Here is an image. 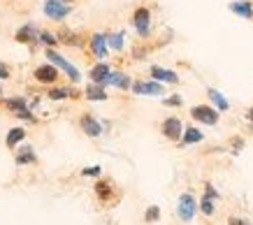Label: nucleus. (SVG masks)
<instances>
[{
  "label": "nucleus",
  "instance_id": "f257e3e1",
  "mask_svg": "<svg viewBox=\"0 0 253 225\" xmlns=\"http://www.w3.org/2000/svg\"><path fill=\"white\" fill-rule=\"evenodd\" d=\"M198 211H200V202L195 200V195L191 190L179 195V200H176V216H179L181 223H191Z\"/></svg>",
  "mask_w": 253,
  "mask_h": 225
},
{
  "label": "nucleus",
  "instance_id": "f03ea898",
  "mask_svg": "<svg viewBox=\"0 0 253 225\" xmlns=\"http://www.w3.org/2000/svg\"><path fill=\"white\" fill-rule=\"evenodd\" d=\"M44 56H46V58H49L51 63H54L58 70L65 72V77H68L70 81H72V84H79V81H82V72H79L77 68H75V65H72L70 61H65V58H63V56L58 54V51H56V49H46Z\"/></svg>",
  "mask_w": 253,
  "mask_h": 225
},
{
  "label": "nucleus",
  "instance_id": "7ed1b4c3",
  "mask_svg": "<svg viewBox=\"0 0 253 225\" xmlns=\"http://www.w3.org/2000/svg\"><path fill=\"white\" fill-rule=\"evenodd\" d=\"M191 116H193V121H198L202 125H216L218 118H221V112L214 105H193Z\"/></svg>",
  "mask_w": 253,
  "mask_h": 225
},
{
  "label": "nucleus",
  "instance_id": "20e7f679",
  "mask_svg": "<svg viewBox=\"0 0 253 225\" xmlns=\"http://www.w3.org/2000/svg\"><path fill=\"white\" fill-rule=\"evenodd\" d=\"M132 26L137 31L139 38H149L151 35V9L149 7H137L132 12Z\"/></svg>",
  "mask_w": 253,
  "mask_h": 225
},
{
  "label": "nucleus",
  "instance_id": "39448f33",
  "mask_svg": "<svg viewBox=\"0 0 253 225\" xmlns=\"http://www.w3.org/2000/svg\"><path fill=\"white\" fill-rule=\"evenodd\" d=\"M184 123H181V118L176 116H168L165 121L161 123V132L163 137L169 142H181V137H184Z\"/></svg>",
  "mask_w": 253,
  "mask_h": 225
},
{
  "label": "nucleus",
  "instance_id": "423d86ee",
  "mask_svg": "<svg viewBox=\"0 0 253 225\" xmlns=\"http://www.w3.org/2000/svg\"><path fill=\"white\" fill-rule=\"evenodd\" d=\"M135 95H149V98H156V95H165V88H163L161 81L156 79H139L135 81L130 88Z\"/></svg>",
  "mask_w": 253,
  "mask_h": 225
},
{
  "label": "nucleus",
  "instance_id": "0eeeda50",
  "mask_svg": "<svg viewBox=\"0 0 253 225\" xmlns=\"http://www.w3.org/2000/svg\"><path fill=\"white\" fill-rule=\"evenodd\" d=\"M44 14L51 21H63L65 16L72 14V7L68 2H61V0H44Z\"/></svg>",
  "mask_w": 253,
  "mask_h": 225
},
{
  "label": "nucleus",
  "instance_id": "6e6552de",
  "mask_svg": "<svg viewBox=\"0 0 253 225\" xmlns=\"http://www.w3.org/2000/svg\"><path fill=\"white\" fill-rule=\"evenodd\" d=\"M33 77H35V81H40V84L51 86V84H56V81H58L61 72H58V68H56L54 63H44V65H38V68H35Z\"/></svg>",
  "mask_w": 253,
  "mask_h": 225
},
{
  "label": "nucleus",
  "instance_id": "1a4fd4ad",
  "mask_svg": "<svg viewBox=\"0 0 253 225\" xmlns=\"http://www.w3.org/2000/svg\"><path fill=\"white\" fill-rule=\"evenodd\" d=\"M95 197H98L102 204H112L116 200V188H114V181H109V179H98L95 181Z\"/></svg>",
  "mask_w": 253,
  "mask_h": 225
},
{
  "label": "nucleus",
  "instance_id": "9d476101",
  "mask_svg": "<svg viewBox=\"0 0 253 225\" xmlns=\"http://www.w3.org/2000/svg\"><path fill=\"white\" fill-rule=\"evenodd\" d=\"M79 128H82V132H84L86 137H100V135L105 132L102 130V123L93 116L91 112H84V114L79 116Z\"/></svg>",
  "mask_w": 253,
  "mask_h": 225
},
{
  "label": "nucleus",
  "instance_id": "9b49d317",
  "mask_svg": "<svg viewBox=\"0 0 253 225\" xmlns=\"http://www.w3.org/2000/svg\"><path fill=\"white\" fill-rule=\"evenodd\" d=\"M88 42H91L93 56H95V58H100V61H105V58H107V51H109L107 35H105V33H93Z\"/></svg>",
  "mask_w": 253,
  "mask_h": 225
},
{
  "label": "nucleus",
  "instance_id": "f8f14e48",
  "mask_svg": "<svg viewBox=\"0 0 253 225\" xmlns=\"http://www.w3.org/2000/svg\"><path fill=\"white\" fill-rule=\"evenodd\" d=\"M16 42H21V44H38L40 42V28L35 24H26L21 26L14 35Z\"/></svg>",
  "mask_w": 253,
  "mask_h": 225
},
{
  "label": "nucleus",
  "instance_id": "ddd939ff",
  "mask_svg": "<svg viewBox=\"0 0 253 225\" xmlns=\"http://www.w3.org/2000/svg\"><path fill=\"white\" fill-rule=\"evenodd\" d=\"M132 84H135V81H132L130 75H126V72H121V70H114L107 77V81H105V86H114L119 91H130Z\"/></svg>",
  "mask_w": 253,
  "mask_h": 225
},
{
  "label": "nucleus",
  "instance_id": "4468645a",
  "mask_svg": "<svg viewBox=\"0 0 253 225\" xmlns=\"http://www.w3.org/2000/svg\"><path fill=\"white\" fill-rule=\"evenodd\" d=\"M151 79L161 81V84H179V75L174 70H168V68H161V65H151L149 70Z\"/></svg>",
  "mask_w": 253,
  "mask_h": 225
},
{
  "label": "nucleus",
  "instance_id": "2eb2a0df",
  "mask_svg": "<svg viewBox=\"0 0 253 225\" xmlns=\"http://www.w3.org/2000/svg\"><path fill=\"white\" fill-rule=\"evenodd\" d=\"M109 75H112V68H109L105 61H100L98 65H93L91 72H88V77H91L93 84H102V86H105V81H107Z\"/></svg>",
  "mask_w": 253,
  "mask_h": 225
},
{
  "label": "nucleus",
  "instance_id": "dca6fc26",
  "mask_svg": "<svg viewBox=\"0 0 253 225\" xmlns=\"http://www.w3.org/2000/svg\"><path fill=\"white\" fill-rule=\"evenodd\" d=\"M14 163L19 165V167H23V165H35L38 163V155H35V149L33 147H21L19 151H16V155H14Z\"/></svg>",
  "mask_w": 253,
  "mask_h": 225
},
{
  "label": "nucleus",
  "instance_id": "f3484780",
  "mask_svg": "<svg viewBox=\"0 0 253 225\" xmlns=\"http://www.w3.org/2000/svg\"><path fill=\"white\" fill-rule=\"evenodd\" d=\"M84 98L86 100H93V102H105L107 100V91H105V86L102 84H88L84 88Z\"/></svg>",
  "mask_w": 253,
  "mask_h": 225
},
{
  "label": "nucleus",
  "instance_id": "a211bd4d",
  "mask_svg": "<svg viewBox=\"0 0 253 225\" xmlns=\"http://www.w3.org/2000/svg\"><path fill=\"white\" fill-rule=\"evenodd\" d=\"M230 12L242 19H253V2L251 0H235L230 2Z\"/></svg>",
  "mask_w": 253,
  "mask_h": 225
},
{
  "label": "nucleus",
  "instance_id": "6ab92c4d",
  "mask_svg": "<svg viewBox=\"0 0 253 225\" xmlns=\"http://www.w3.org/2000/svg\"><path fill=\"white\" fill-rule=\"evenodd\" d=\"M205 140V132L195 128V125H188L184 130V137H181V144L184 147H191V144H200V142Z\"/></svg>",
  "mask_w": 253,
  "mask_h": 225
},
{
  "label": "nucleus",
  "instance_id": "aec40b11",
  "mask_svg": "<svg viewBox=\"0 0 253 225\" xmlns=\"http://www.w3.org/2000/svg\"><path fill=\"white\" fill-rule=\"evenodd\" d=\"M207 95H209V100H211V105H214L218 112H228V109H230V100H228L221 91H216V88H207Z\"/></svg>",
  "mask_w": 253,
  "mask_h": 225
},
{
  "label": "nucleus",
  "instance_id": "412c9836",
  "mask_svg": "<svg viewBox=\"0 0 253 225\" xmlns=\"http://www.w3.org/2000/svg\"><path fill=\"white\" fill-rule=\"evenodd\" d=\"M23 140H26V128H23V125H16V128H12V130L7 132L5 144H7V149H16Z\"/></svg>",
  "mask_w": 253,
  "mask_h": 225
},
{
  "label": "nucleus",
  "instance_id": "4be33fe9",
  "mask_svg": "<svg viewBox=\"0 0 253 225\" xmlns=\"http://www.w3.org/2000/svg\"><path fill=\"white\" fill-rule=\"evenodd\" d=\"M49 100H68V98H79L77 91H72L68 86H54L51 91H49Z\"/></svg>",
  "mask_w": 253,
  "mask_h": 225
},
{
  "label": "nucleus",
  "instance_id": "5701e85b",
  "mask_svg": "<svg viewBox=\"0 0 253 225\" xmlns=\"http://www.w3.org/2000/svg\"><path fill=\"white\" fill-rule=\"evenodd\" d=\"M0 105H2L5 109H9V112H12V116H16V114L23 112V109H28L26 98H21V95H19V98H7V100H2Z\"/></svg>",
  "mask_w": 253,
  "mask_h": 225
},
{
  "label": "nucleus",
  "instance_id": "b1692460",
  "mask_svg": "<svg viewBox=\"0 0 253 225\" xmlns=\"http://www.w3.org/2000/svg\"><path fill=\"white\" fill-rule=\"evenodd\" d=\"M58 42L68 44V47H84V38H82V35H75V33H70V31L58 33Z\"/></svg>",
  "mask_w": 253,
  "mask_h": 225
},
{
  "label": "nucleus",
  "instance_id": "393cba45",
  "mask_svg": "<svg viewBox=\"0 0 253 225\" xmlns=\"http://www.w3.org/2000/svg\"><path fill=\"white\" fill-rule=\"evenodd\" d=\"M107 42H109V49H114V51H121L123 44H126V33L119 31L114 35H107Z\"/></svg>",
  "mask_w": 253,
  "mask_h": 225
},
{
  "label": "nucleus",
  "instance_id": "a878e982",
  "mask_svg": "<svg viewBox=\"0 0 253 225\" xmlns=\"http://www.w3.org/2000/svg\"><path fill=\"white\" fill-rule=\"evenodd\" d=\"M200 211H202L205 216H214L216 214V200H211L209 195H205V197L200 200Z\"/></svg>",
  "mask_w": 253,
  "mask_h": 225
},
{
  "label": "nucleus",
  "instance_id": "bb28decb",
  "mask_svg": "<svg viewBox=\"0 0 253 225\" xmlns=\"http://www.w3.org/2000/svg\"><path fill=\"white\" fill-rule=\"evenodd\" d=\"M40 42H44L49 49H54L58 44V35H54V33H49V31H40Z\"/></svg>",
  "mask_w": 253,
  "mask_h": 225
},
{
  "label": "nucleus",
  "instance_id": "cd10ccee",
  "mask_svg": "<svg viewBox=\"0 0 253 225\" xmlns=\"http://www.w3.org/2000/svg\"><path fill=\"white\" fill-rule=\"evenodd\" d=\"M158 218H161V207H156V204L146 207V211H144V221H146V223H156Z\"/></svg>",
  "mask_w": 253,
  "mask_h": 225
},
{
  "label": "nucleus",
  "instance_id": "c85d7f7f",
  "mask_svg": "<svg viewBox=\"0 0 253 225\" xmlns=\"http://www.w3.org/2000/svg\"><path fill=\"white\" fill-rule=\"evenodd\" d=\"M100 174H102V167H100V165H91V167H84V170H82V177H95L98 179Z\"/></svg>",
  "mask_w": 253,
  "mask_h": 225
},
{
  "label": "nucleus",
  "instance_id": "c756f323",
  "mask_svg": "<svg viewBox=\"0 0 253 225\" xmlns=\"http://www.w3.org/2000/svg\"><path fill=\"white\" fill-rule=\"evenodd\" d=\"M244 149V137H232L230 140V151L232 153H239Z\"/></svg>",
  "mask_w": 253,
  "mask_h": 225
},
{
  "label": "nucleus",
  "instance_id": "7c9ffc66",
  "mask_svg": "<svg viewBox=\"0 0 253 225\" xmlns=\"http://www.w3.org/2000/svg\"><path fill=\"white\" fill-rule=\"evenodd\" d=\"M165 105H168V107H181V105H184V100H181V95H172V98H165Z\"/></svg>",
  "mask_w": 253,
  "mask_h": 225
},
{
  "label": "nucleus",
  "instance_id": "2f4dec72",
  "mask_svg": "<svg viewBox=\"0 0 253 225\" xmlns=\"http://www.w3.org/2000/svg\"><path fill=\"white\" fill-rule=\"evenodd\" d=\"M205 195H209L211 200H218V197H221V195H218V190H216L211 184H205Z\"/></svg>",
  "mask_w": 253,
  "mask_h": 225
},
{
  "label": "nucleus",
  "instance_id": "473e14b6",
  "mask_svg": "<svg viewBox=\"0 0 253 225\" xmlns=\"http://www.w3.org/2000/svg\"><path fill=\"white\" fill-rule=\"evenodd\" d=\"M228 225H251V221L239 218V216H230V218H228Z\"/></svg>",
  "mask_w": 253,
  "mask_h": 225
},
{
  "label": "nucleus",
  "instance_id": "72a5a7b5",
  "mask_svg": "<svg viewBox=\"0 0 253 225\" xmlns=\"http://www.w3.org/2000/svg\"><path fill=\"white\" fill-rule=\"evenodd\" d=\"M146 51H149V49H144V47H135V51H132V56H135V61H142V58H144L146 56Z\"/></svg>",
  "mask_w": 253,
  "mask_h": 225
},
{
  "label": "nucleus",
  "instance_id": "f704fd0d",
  "mask_svg": "<svg viewBox=\"0 0 253 225\" xmlns=\"http://www.w3.org/2000/svg\"><path fill=\"white\" fill-rule=\"evenodd\" d=\"M0 79H9V68L0 63Z\"/></svg>",
  "mask_w": 253,
  "mask_h": 225
},
{
  "label": "nucleus",
  "instance_id": "c9c22d12",
  "mask_svg": "<svg viewBox=\"0 0 253 225\" xmlns=\"http://www.w3.org/2000/svg\"><path fill=\"white\" fill-rule=\"evenodd\" d=\"M246 118H249V121L253 123V107H249V112H246Z\"/></svg>",
  "mask_w": 253,
  "mask_h": 225
},
{
  "label": "nucleus",
  "instance_id": "e433bc0d",
  "mask_svg": "<svg viewBox=\"0 0 253 225\" xmlns=\"http://www.w3.org/2000/svg\"><path fill=\"white\" fill-rule=\"evenodd\" d=\"M61 2H75V0H61Z\"/></svg>",
  "mask_w": 253,
  "mask_h": 225
}]
</instances>
